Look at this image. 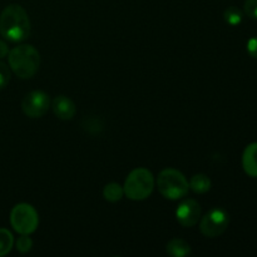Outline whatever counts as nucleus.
<instances>
[{
	"instance_id": "nucleus-1",
	"label": "nucleus",
	"mask_w": 257,
	"mask_h": 257,
	"mask_svg": "<svg viewBox=\"0 0 257 257\" xmlns=\"http://www.w3.org/2000/svg\"><path fill=\"white\" fill-rule=\"evenodd\" d=\"M30 19L20 5H8L0 14V35L13 43L24 42L30 35Z\"/></svg>"
},
{
	"instance_id": "nucleus-2",
	"label": "nucleus",
	"mask_w": 257,
	"mask_h": 257,
	"mask_svg": "<svg viewBox=\"0 0 257 257\" xmlns=\"http://www.w3.org/2000/svg\"><path fill=\"white\" fill-rule=\"evenodd\" d=\"M9 67L20 79L34 77L40 65L39 52L33 45L22 44L9 50Z\"/></svg>"
},
{
	"instance_id": "nucleus-3",
	"label": "nucleus",
	"mask_w": 257,
	"mask_h": 257,
	"mask_svg": "<svg viewBox=\"0 0 257 257\" xmlns=\"http://www.w3.org/2000/svg\"><path fill=\"white\" fill-rule=\"evenodd\" d=\"M155 188V177L147 168H136L125 178L123 191L132 201H143L150 197Z\"/></svg>"
},
{
	"instance_id": "nucleus-4",
	"label": "nucleus",
	"mask_w": 257,
	"mask_h": 257,
	"mask_svg": "<svg viewBox=\"0 0 257 257\" xmlns=\"http://www.w3.org/2000/svg\"><path fill=\"white\" fill-rule=\"evenodd\" d=\"M157 187L161 195L171 201L181 200L190 190V183L182 172L175 168L161 171L157 177Z\"/></svg>"
},
{
	"instance_id": "nucleus-5",
	"label": "nucleus",
	"mask_w": 257,
	"mask_h": 257,
	"mask_svg": "<svg viewBox=\"0 0 257 257\" xmlns=\"http://www.w3.org/2000/svg\"><path fill=\"white\" fill-rule=\"evenodd\" d=\"M10 223L20 235H30L39 226V215L29 203H18L10 212Z\"/></svg>"
},
{
	"instance_id": "nucleus-6",
	"label": "nucleus",
	"mask_w": 257,
	"mask_h": 257,
	"mask_svg": "<svg viewBox=\"0 0 257 257\" xmlns=\"http://www.w3.org/2000/svg\"><path fill=\"white\" fill-rule=\"evenodd\" d=\"M230 225V215L221 207H215L208 211L200 222V230L202 235L208 238H215L222 235Z\"/></svg>"
},
{
	"instance_id": "nucleus-7",
	"label": "nucleus",
	"mask_w": 257,
	"mask_h": 257,
	"mask_svg": "<svg viewBox=\"0 0 257 257\" xmlns=\"http://www.w3.org/2000/svg\"><path fill=\"white\" fill-rule=\"evenodd\" d=\"M50 108V98L42 90H33L28 93L22 102V109L29 118H40Z\"/></svg>"
},
{
	"instance_id": "nucleus-8",
	"label": "nucleus",
	"mask_w": 257,
	"mask_h": 257,
	"mask_svg": "<svg viewBox=\"0 0 257 257\" xmlns=\"http://www.w3.org/2000/svg\"><path fill=\"white\" fill-rule=\"evenodd\" d=\"M176 218L183 227H193L201 218V207L197 201L192 198L182 201L176 210Z\"/></svg>"
},
{
	"instance_id": "nucleus-9",
	"label": "nucleus",
	"mask_w": 257,
	"mask_h": 257,
	"mask_svg": "<svg viewBox=\"0 0 257 257\" xmlns=\"http://www.w3.org/2000/svg\"><path fill=\"white\" fill-rule=\"evenodd\" d=\"M52 108L55 117L63 120L73 119L75 113H77L75 103L69 97H65V95H58V97H55L52 102Z\"/></svg>"
},
{
	"instance_id": "nucleus-10",
	"label": "nucleus",
	"mask_w": 257,
	"mask_h": 257,
	"mask_svg": "<svg viewBox=\"0 0 257 257\" xmlns=\"http://www.w3.org/2000/svg\"><path fill=\"white\" fill-rule=\"evenodd\" d=\"M242 167L246 175L257 178V142L250 143L243 151Z\"/></svg>"
},
{
	"instance_id": "nucleus-11",
	"label": "nucleus",
	"mask_w": 257,
	"mask_h": 257,
	"mask_svg": "<svg viewBox=\"0 0 257 257\" xmlns=\"http://www.w3.org/2000/svg\"><path fill=\"white\" fill-rule=\"evenodd\" d=\"M166 251L170 256L185 257L191 255V246L182 238H172L166 246Z\"/></svg>"
},
{
	"instance_id": "nucleus-12",
	"label": "nucleus",
	"mask_w": 257,
	"mask_h": 257,
	"mask_svg": "<svg viewBox=\"0 0 257 257\" xmlns=\"http://www.w3.org/2000/svg\"><path fill=\"white\" fill-rule=\"evenodd\" d=\"M190 188L195 193H198V195L208 192L211 190L210 177L207 175H203V173L195 175L190 181Z\"/></svg>"
},
{
	"instance_id": "nucleus-13",
	"label": "nucleus",
	"mask_w": 257,
	"mask_h": 257,
	"mask_svg": "<svg viewBox=\"0 0 257 257\" xmlns=\"http://www.w3.org/2000/svg\"><path fill=\"white\" fill-rule=\"evenodd\" d=\"M123 196H124V191H123V187L119 183L110 182L103 188V197L108 202H118V201L122 200Z\"/></svg>"
},
{
	"instance_id": "nucleus-14",
	"label": "nucleus",
	"mask_w": 257,
	"mask_h": 257,
	"mask_svg": "<svg viewBox=\"0 0 257 257\" xmlns=\"http://www.w3.org/2000/svg\"><path fill=\"white\" fill-rule=\"evenodd\" d=\"M14 246V237L7 228H0V257L7 256Z\"/></svg>"
},
{
	"instance_id": "nucleus-15",
	"label": "nucleus",
	"mask_w": 257,
	"mask_h": 257,
	"mask_svg": "<svg viewBox=\"0 0 257 257\" xmlns=\"http://www.w3.org/2000/svg\"><path fill=\"white\" fill-rule=\"evenodd\" d=\"M223 19L227 24L232 25V27H237L242 23L243 13L237 7H230L223 12Z\"/></svg>"
},
{
	"instance_id": "nucleus-16",
	"label": "nucleus",
	"mask_w": 257,
	"mask_h": 257,
	"mask_svg": "<svg viewBox=\"0 0 257 257\" xmlns=\"http://www.w3.org/2000/svg\"><path fill=\"white\" fill-rule=\"evenodd\" d=\"M15 247L20 253L29 252L33 247V240L29 235H20V237L15 242Z\"/></svg>"
},
{
	"instance_id": "nucleus-17",
	"label": "nucleus",
	"mask_w": 257,
	"mask_h": 257,
	"mask_svg": "<svg viewBox=\"0 0 257 257\" xmlns=\"http://www.w3.org/2000/svg\"><path fill=\"white\" fill-rule=\"evenodd\" d=\"M10 77H12L10 67H8L4 62H0V90L9 84Z\"/></svg>"
},
{
	"instance_id": "nucleus-18",
	"label": "nucleus",
	"mask_w": 257,
	"mask_h": 257,
	"mask_svg": "<svg viewBox=\"0 0 257 257\" xmlns=\"http://www.w3.org/2000/svg\"><path fill=\"white\" fill-rule=\"evenodd\" d=\"M243 10H245L247 17L257 19V0H246Z\"/></svg>"
},
{
	"instance_id": "nucleus-19",
	"label": "nucleus",
	"mask_w": 257,
	"mask_h": 257,
	"mask_svg": "<svg viewBox=\"0 0 257 257\" xmlns=\"http://www.w3.org/2000/svg\"><path fill=\"white\" fill-rule=\"evenodd\" d=\"M247 53L251 57L257 59V37L251 38L247 42Z\"/></svg>"
},
{
	"instance_id": "nucleus-20",
	"label": "nucleus",
	"mask_w": 257,
	"mask_h": 257,
	"mask_svg": "<svg viewBox=\"0 0 257 257\" xmlns=\"http://www.w3.org/2000/svg\"><path fill=\"white\" fill-rule=\"evenodd\" d=\"M9 54V48H8V44L3 40H0V59L5 58Z\"/></svg>"
}]
</instances>
